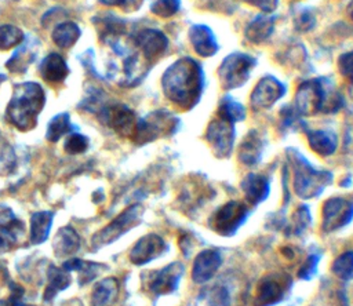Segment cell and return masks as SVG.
<instances>
[{"mask_svg": "<svg viewBox=\"0 0 353 306\" xmlns=\"http://www.w3.org/2000/svg\"><path fill=\"white\" fill-rule=\"evenodd\" d=\"M161 87L165 96L181 109L193 108L200 99L204 87L201 66L189 57L176 59L164 72Z\"/></svg>", "mask_w": 353, "mask_h": 306, "instance_id": "cell-1", "label": "cell"}, {"mask_svg": "<svg viewBox=\"0 0 353 306\" xmlns=\"http://www.w3.org/2000/svg\"><path fill=\"white\" fill-rule=\"evenodd\" d=\"M44 103L46 94L39 83L25 81L15 84L6 110L7 119L19 131H29L36 127Z\"/></svg>", "mask_w": 353, "mask_h": 306, "instance_id": "cell-2", "label": "cell"}, {"mask_svg": "<svg viewBox=\"0 0 353 306\" xmlns=\"http://www.w3.org/2000/svg\"><path fill=\"white\" fill-rule=\"evenodd\" d=\"M330 85L324 79L303 81L295 94V109L302 116H312L320 112H336L342 99L336 91L330 92Z\"/></svg>", "mask_w": 353, "mask_h": 306, "instance_id": "cell-3", "label": "cell"}, {"mask_svg": "<svg viewBox=\"0 0 353 306\" xmlns=\"http://www.w3.org/2000/svg\"><path fill=\"white\" fill-rule=\"evenodd\" d=\"M290 160L294 170V192L301 198L317 197L332 181L331 172L316 170L296 150H290Z\"/></svg>", "mask_w": 353, "mask_h": 306, "instance_id": "cell-4", "label": "cell"}, {"mask_svg": "<svg viewBox=\"0 0 353 306\" xmlns=\"http://www.w3.org/2000/svg\"><path fill=\"white\" fill-rule=\"evenodd\" d=\"M178 127V119L167 110H156L137 121L132 141L135 143H146L161 135L172 134Z\"/></svg>", "mask_w": 353, "mask_h": 306, "instance_id": "cell-5", "label": "cell"}, {"mask_svg": "<svg viewBox=\"0 0 353 306\" xmlns=\"http://www.w3.org/2000/svg\"><path fill=\"white\" fill-rule=\"evenodd\" d=\"M142 214H143V207L141 204H134L127 207L110 223H108L103 229H101L92 236V240H91L92 248L98 249L109 243L116 241L120 236H123L125 232H128L131 227L139 223Z\"/></svg>", "mask_w": 353, "mask_h": 306, "instance_id": "cell-6", "label": "cell"}, {"mask_svg": "<svg viewBox=\"0 0 353 306\" xmlns=\"http://www.w3.org/2000/svg\"><path fill=\"white\" fill-rule=\"evenodd\" d=\"M255 63V58L244 52H233L228 55L218 69V77L222 87L225 90H232L243 85L250 77Z\"/></svg>", "mask_w": 353, "mask_h": 306, "instance_id": "cell-7", "label": "cell"}, {"mask_svg": "<svg viewBox=\"0 0 353 306\" xmlns=\"http://www.w3.org/2000/svg\"><path fill=\"white\" fill-rule=\"evenodd\" d=\"M248 216V207L241 203L232 200L219 207L210 219V225L214 232L221 236H232L244 223Z\"/></svg>", "mask_w": 353, "mask_h": 306, "instance_id": "cell-8", "label": "cell"}, {"mask_svg": "<svg viewBox=\"0 0 353 306\" xmlns=\"http://www.w3.org/2000/svg\"><path fill=\"white\" fill-rule=\"evenodd\" d=\"M98 119L105 125L123 136H132L137 125L134 112L127 105L119 102L102 105L98 109Z\"/></svg>", "mask_w": 353, "mask_h": 306, "instance_id": "cell-9", "label": "cell"}, {"mask_svg": "<svg viewBox=\"0 0 353 306\" xmlns=\"http://www.w3.org/2000/svg\"><path fill=\"white\" fill-rule=\"evenodd\" d=\"M205 139L215 156L228 157L234 143V124L216 116L207 127Z\"/></svg>", "mask_w": 353, "mask_h": 306, "instance_id": "cell-10", "label": "cell"}, {"mask_svg": "<svg viewBox=\"0 0 353 306\" xmlns=\"http://www.w3.org/2000/svg\"><path fill=\"white\" fill-rule=\"evenodd\" d=\"M353 218V200L331 197L323 205V230L334 232L346 226Z\"/></svg>", "mask_w": 353, "mask_h": 306, "instance_id": "cell-11", "label": "cell"}, {"mask_svg": "<svg viewBox=\"0 0 353 306\" xmlns=\"http://www.w3.org/2000/svg\"><path fill=\"white\" fill-rule=\"evenodd\" d=\"M182 276H183V265L179 262H174L160 270L150 272L145 277V284L152 294L165 295L176 289Z\"/></svg>", "mask_w": 353, "mask_h": 306, "instance_id": "cell-12", "label": "cell"}, {"mask_svg": "<svg viewBox=\"0 0 353 306\" xmlns=\"http://www.w3.org/2000/svg\"><path fill=\"white\" fill-rule=\"evenodd\" d=\"M290 285V278L281 274H269L265 276L256 288L255 294V306H273L279 303L287 288Z\"/></svg>", "mask_w": 353, "mask_h": 306, "instance_id": "cell-13", "label": "cell"}, {"mask_svg": "<svg viewBox=\"0 0 353 306\" xmlns=\"http://www.w3.org/2000/svg\"><path fill=\"white\" fill-rule=\"evenodd\" d=\"M285 94V87L276 77L266 76L261 79L251 92V108L254 110L268 109Z\"/></svg>", "mask_w": 353, "mask_h": 306, "instance_id": "cell-14", "label": "cell"}, {"mask_svg": "<svg viewBox=\"0 0 353 306\" xmlns=\"http://www.w3.org/2000/svg\"><path fill=\"white\" fill-rule=\"evenodd\" d=\"M23 222L17 219L8 207L0 205V252L10 251L18 245L23 238Z\"/></svg>", "mask_w": 353, "mask_h": 306, "instance_id": "cell-15", "label": "cell"}, {"mask_svg": "<svg viewBox=\"0 0 353 306\" xmlns=\"http://www.w3.org/2000/svg\"><path fill=\"white\" fill-rule=\"evenodd\" d=\"M167 248L165 241L154 233L141 237L130 251V261L135 265L148 263L159 258Z\"/></svg>", "mask_w": 353, "mask_h": 306, "instance_id": "cell-16", "label": "cell"}, {"mask_svg": "<svg viewBox=\"0 0 353 306\" xmlns=\"http://www.w3.org/2000/svg\"><path fill=\"white\" fill-rule=\"evenodd\" d=\"M135 45L146 61H152L164 54L168 45L165 34L157 29H143L134 37Z\"/></svg>", "mask_w": 353, "mask_h": 306, "instance_id": "cell-17", "label": "cell"}, {"mask_svg": "<svg viewBox=\"0 0 353 306\" xmlns=\"http://www.w3.org/2000/svg\"><path fill=\"white\" fill-rule=\"evenodd\" d=\"M222 265V256L216 249L200 251L192 266V280L197 284L210 281Z\"/></svg>", "mask_w": 353, "mask_h": 306, "instance_id": "cell-18", "label": "cell"}, {"mask_svg": "<svg viewBox=\"0 0 353 306\" xmlns=\"http://www.w3.org/2000/svg\"><path fill=\"white\" fill-rule=\"evenodd\" d=\"M189 40L193 50L203 58L212 57L218 51L215 34L207 25H193L189 29Z\"/></svg>", "mask_w": 353, "mask_h": 306, "instance_id": "cell-19", "label": "cell"}, {"mask_svg": "<svg viewBox=\"0 0 353 306\" xmlns=\"http://www.w3.org/2000/svg\"><path fill=\"white\" fill-rule=\"evenodd\" d=\"M40 76L51 84H58L62 83L68 74H69V68L66 61L55 52L48 54L40 63Z\"/></svg>", "mask_w": 353, "mask_h": 306, "instance_id": "cell-20", "label": "cell"}, {"mask_svg": "<svg viewBox=\"0 0 353 306\" xmlns=\"http://www.w3.org/2000/svg\"><path fill=\"white\" fill-rule=\"evenodd\" d=\"M241 189L244 192L245 200L255 205L262 203L270 190V185H269V179L262 175V174H248L243 182H241Z\"/></svg>", "mask_w": 353, "mask_h": 306, "instance_id": "cell-21", "label": "cell"}, {"mask_svg": "<svg viewBox=\"0 0 353 306\" xmlns=\"http://www.w3.org/2000/svg\"><path fill=\"white\" fill-rule=\"evenodd\" d=\"M54 254L57 256H68L80 248V237L72 226L61 227L54 237Z\"/></svg>", "mask_w": 353, "mask_h": 306, "instance_id": "cell-22", "label": "cell"}, {"mask_svg": "<svg viewBox=\"0 0 353 306\" xmlns=\"http://www.w3.org/2000/svg\"><path fill=\"white\" fill-rule=\"evenodd\" d=\"M307 142L313 152L320 156H331L336 150L338 138L328 130H313L307 131Z\"/></svg>", "mask_w": 353, "mask_h": 306, "instance_id": "cell-23", "label": "cell"}, {"mask_svg": "<svg viewBox=\"0 0 353 306\" xmlns=\"http://www.w3.org/2000/svg\"><path fill=\"white\" fill-rule=\"evenodd\" d=\"M262 139L256 131H250L239 146L237 157L245 165H254L259 161L262 153Z\"/></svg>", "mask_w": 353, "mask_h": 306, "instance_id": "cell-24", "label": "cell"}, {"mask_svg": "<svg viewBox=\"0 0 353 306\" xmlns=\"http://www.w3.org/2000/svg\"><path fill=\"white\" fill-rule=\"evenodd\" d=\"M119 295V281L114 277L102 278L91 292L92 306H109Z\"/></svg>", "mask_w": 353, "mask_h": 306, "instance_id": "cell-25", "label": "cell"}, {"mask_svg": "<svg viewBox=\"0 0 353 306\" xmlns=\"http://www.w3.org/2000/svg\"><path fill=\"white\" fill-rule=\"evenodd\" d=\"M48 284L43 294V300L50 302L59 291L65 289L70 284V274L63 267H57L55 265H50L47 270Z\"/></svg>", "mask_w": 353, "mask_h": 306, "instance_id": "cell-26", "label": "cell"}, {"mask_svg": "<svg viewBox=\"0 0 353 306\" xmlns=\"http://www.w3.org/2000/svg\"><path fill=\"white\" fill-rule=\"evenodd\" d=\"M274 29V18L273 17H265L258 15L255 19H252L247 28H245V37L251 43L259 44L263 43L269 36L272 34Z\"/></svg>", "mask_w": 353, "mask_h": 306, "instance_id": "cell-27", "label": "cell"}, {"mask_svg": "<svg viewBox=\"0 0 353 306\" xmlns=\"http://www.w3.org/2000/svg\"><path fill=\"white\" fill-rule=\"evenodd\" d=\"M54 214L51 211H39L30 216V241L41 244L47 240L51 229Z\"/></svg>", "mask_w": 353, "mask_h": 306, "instance_id": "cell-28", "label": "cell"}, {"mask_svg": "<svg viewBox=\"0 0 353 306\" xmlns=\"http://www.w3.org/2000/svg\"><path fill=\"white\" fill-rule=\"evenodd\" d=\"M62 267L66 270V272H72V270H76L79 272V281L80 284H85L88 281H91L95 276H98V273L101 272V269H106L105 265H98V263H94V262H87V261H83V259H77V258H73V259H69L66 261Z\"/></svg>", "mask_w": 353, "mask_h": 306, "instance_id": "cell-29", "label": "cell"}, {"mask_svg": "<svg viewBox=\"0 0 353 306\" xmlns=\"http://www.w3.org/2000/svg\"><path fill=\"white\" fill-rule=\"evenodd\" d=\"M52 41L61 48H70L80 37V28L74 22H62L52 30Z\"/></svg>", "mask_w": 353, "mask_h": 306, "instance_id": "cell-30", "label": "cell"}, {"mask_svg": "<svg viewBox=\"0 0 353 306\" xmlns=\"http://www.w3.org/2000/svg\"><path fill=\"white\" fill-rule=\"evenodd\" d=\"M72 124H70V116L66 112H62L57 116H54L47 127L46 131V138L50 142H58L65 134L72 131Z\"/></svg>", "mask_w": 353, "mask_h": 306, "instance_id": "cell-31", "label": "cell"}, {"mask_svg": "<svg viewBox=\"0 0 353 306\" xmlns=\"http://www.w3.org/2000/svg\"><path fill=\"white\" fill-rule=\"evenodd\" d=\"M197 306H230L229 294L222 285H214L200 294Z\"/></svg>", "mask_w": 353, "mask_h": 306, "instance_id": "cell-32", "label": "cell"}, {"mask_svg": "<svg viewBox=\"0 0 353 306\" xmlns=\"http://www.w3.org/2000/svg\"><path fill=\"white\" fill-rule=\"evenodd\" d=\"M218 116L230 123H236L241 121L245 117V109L240 102H237L232 96H225L219 103Z\"/></svg>", "mask_w": 353, "mask_h": 306, "instance_id": "cell-33", "label": "cell"}, {"mask_svg": "<svg viewBox=\"0 0 353 306\" xmlns=\"http://www.w3.org/2000/svg\"><path fill=\"white\" fill-rule=\"evenodd\" d=\"M17 167V156L12 145L0 132V176L10 175Z\"/></svg>", "mask_w": 353, "mask_h": 306, "instance_id": "cell-34", "label": "cell"}, {"mask_svg": "<svg viewBox=\"0 0 353 306\" xmlns=\"http://www.w3.org/2000/svg\"><path fill=\"white\" fill-rule=\"evenodd\" d=\"M331 270L338 278L343 281L353 280V251H346L341 254L332 262Z\"/></svg>", "mask_w": 353, "mask_h": 306, "instance_id": "cell-35", "label": "cell"}, {"mask_svg": "<svg viewBox=\"0 0 353 306\" xmlns=\"http://www.w3.org/2000/svg\"><path fill=\"white\" fill-rule=\"evenodd\" d=\"M23 32L15 25H0V50H10L23 41Z\"/></svg>", "mask_w": 353, "mask_h": 306, "instance_id": "cell-36", "label": "cell"}, {"mask_svg": "<svg viewBox=\"0 0 353 306\" xmlns=\"http://www.w3.org/2000/svg\"><path fill=\"white\" fill-rule=\"evenodd\" d=\"M34 54L30 48L25 47V48H21L19 51H17L11 59L6 63L7 68H10V70L12 72H22L26 69V66L34 61Z\"/></svg>", "mask_w": 353, "mask_h": 306, "instance_id": "cell-37", "label": "cell"}, {"mask_svg": "<svg viewBox=\"0 0 353 306\" xmlns=\"http://www.w3.org/2000/svg\"><path fill=\"white\" fill-rule=\"evenodd\" d=\"M179 10V0H152L150 11L159 17L167 18Z\"/></svg>", "mask_w": 353, "mask_h": 306, "instance_id": "cell-38", "label": "cell"}, {"mask_svg": "<svg viewBox=\"0 0 353 306\" xmlns=\"http://www.w3.org/2000/svg\"><path fill=\"white\" fill-rule=\"evenodd\" d=\"M88 138L83 134H70L65 141V152L69 154H79L87 150L88 147Z\"/></svg>", "mask_w": 353, "mask_h": 306, "instance_id": "cell-39", "label": "cell"}, {"mask_svg": "<svg viewBox=\"0 0 353 306\" xmlns=\"http://www.w3.org/2000/svg\"><path fill=\"white\" fill-rule=\"evenodd\" d=\"M310 222V214L306 205H301L295 214H294V230L296 233H301L302 230H305V227L309 225Z\"/></svg>", "mask_w": 353, "mask_h": 306, "instance_id": "cell-40", "label": "cell"}, {"mask_svg": "<svg viewBox=\"0 0 353 306\" xmlns=\"http://www.w3.org/2000/svg\"><path fill=\"white\" fill-rule=\"evenodd\" d=\"M317 263H319V256L317 255H309L307 259L303 262L302 267L298 272L299 278L303 280H309L316 274V269H317Z\"/></svg>", "mask_w": 353, "mask_h": 306, "instance_id": "cell-41", "label": "cell"}, {"mask_svg": "<svg viewBox=\"0 0 353 306\" xmlns=\"http://www.w3.org/2000/svg\"><path fill=\"white\" fill-rule=\"evenodd\" d=\"M338 69L343 77L353 79V50L339 57Z\"/></svg>", "mask_w": 353, "mask_h": 306, "instance_id": "cell-42", "label": "cell"}, {"mask_svg": "<svg viewBox=\"0 0 353 306\" xmlns=\"http://www.w3.org/2000/svg\"><path fill=\"white\" fill-rule=\"evenodd\" d=\"M11 296L0 303V306H21V298L23 294V288L18 287L15 283H11Z\"/></svg>", "mask_w": 353, "mask_h": 306, "instance_id": "cell-43", "label": "cell"}, {"mask_svg": "<svg viewBox=\"0 0 353 306\" xmlns=\"http://www.w3.org/2000/svg\"><path fill=\"white\" fill-rule=\"evenodd\" d=\"M314 22H316L314 17H313L310 12H307V11L299 12V15H298V18H296V21H295L296 28H298L299 30H303V32L312 29V28L314 26Z\"/></svg>", "mask_w": 353, "mask_h": 306, "instance_id": "cell-44", "label": "cell"}, {"mask_svg": "<svg viewBox=\"0 0 353 306\" xmlns=\"http://www.w3.org/2000/svg\"><path fill=\"white\" fill-rule=\"evenodd\" d=\"M101 1L106 6H117L125 11L137 10L142 3V0H101Z\"/></svg>", "mask_w": 353, "mask_h": 306, "instance_id": "cell-45", "label": "cell"}, {"mask_svg": "<svg viewBox=\"0 0 353 306\" xmlns=\"http://www.w3.org/2000/svg\"><path fill=\"white\" fill-rule=\"evenodd\" d=\"M244 1L256 7V8H259L263 12L274 11L277 4H279V0H244Z\"/></svg>", "mask_w": 353, "mask_h": 306, "instance_id": "cell-46", "label": "cell"}, {"mask_svg": "<svg viewBox=\"0 0 353 306\" xmlns=\"http://www.w3.org/2000/svg\"><path fill=\"white\" fill-rule=\"evenodd\" d=\"M4 80H6V76H4V74H0V84H1Z\"/></svg>", "mask_w": 353, "mask_h": 306, "instance_id": "cell-47", "label": "cell"}, {"mask_svg": "<svg viewBox=\"0 0 353 306\" xmlns=\"http://www.w3.org/2000/svg\"><path fill=\"white\" fill-rule=\"evenodd\" d=\"M350 17H352V19H353V7H352V10H350Z\"/></svg>", "mask_w": 353, "mask_h": 306, "instance_id": "cell-48", "label": "cell"}, {"mask_svg": "<svg viewBox=\"0 0 353 306\" xmlns=\"http://www.w3.org/2000/svg\"><path fill=\"white\" fill-rule=\"evenodd\" d=\"M21 306H33V305H21Z\"/></svg>", "mask_w": 353, "mask_h": 306, "instance_id": "cell-49", "label": "cell"}]
</instances>
